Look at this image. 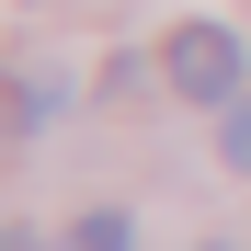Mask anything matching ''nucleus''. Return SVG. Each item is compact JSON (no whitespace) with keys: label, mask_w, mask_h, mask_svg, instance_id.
Segmentation results:
<instances>
[{"label":"nucleus","mask_w":251,"mask_h":251,"mask_svg":"<svg viewBox=\"0 0 251 251\" xmlns=\"http://www.w3.org/2000/svg\"><path fill=\"white\" fill-rule=\"evenodd\" d=\"M160 69H172L183 103H240V34L228 23H183L172 46H160Z\"/></svg>","instance_id":"1"},{"label":"nucleus","mask_w":251,"mask_h":251,"mask_svg":"<svg viewBox=\"0 0 251 251\" xmlns=\"http://www.w3.org/2000/svg\"><path fill=\"white\" fill-rule=\"evenodd\" d=\"M69 251H137V228H126V217H114V205H92V217H80V228H69Z\"/></svg>","instance_id":"2"},{"label":"nucleus","mask_w":251,"mask_h":251,"mask_svg":"<svg viewBox=\"0 0 251 251\" xmlns=\"http://www.w3.org/2000/svg\"><path fill=\"white\" fill-rule=\"evenodd\" d=\"M217 160H228V172H251V92L228 103V137H217Z\"/></svg>","instance_id":"3"},{"label":"nucleus","mask_w":251,"mask_h":251,"mask_svg":"<svg viewBox=\"0 0 251 251\" xmlns=\"http://www.w3.org/2000/svg\"><path fill=\"white\" fill-rule=\"evenodd\" d=\"M0 251H34V228H0Z\"/></svg>","instance_id":"4"}]
</instances>
